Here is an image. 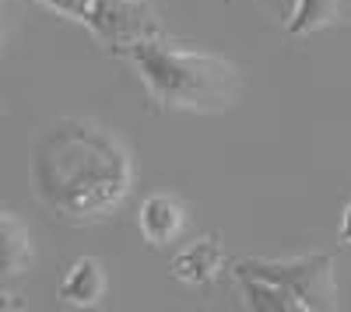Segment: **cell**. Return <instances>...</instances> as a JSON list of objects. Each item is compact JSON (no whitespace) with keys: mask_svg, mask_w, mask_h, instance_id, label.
Wrapping results in <instances>:
<instances>
[{"mask_svg":"<svg viewBox=\"0 0 351 312\" xmlns=\"http://www.w3.org/2000/svg\"><path fill=\"white\" fill-rule=\"evenodd\" d=\"M28 172L46 214L74 229L109 221L134 190V161L123 140L81 116H60L39 130Z\"/></svg>","mask_w":351,"mask_h":312,"instance_id":"6da1fadb","label":"cell"},{"mask_svg":"<svg viewBox=\"0 0 351 312\" xmlns=\"http://www.w3.org/2000/svg\"><path fill=\"white\" fill-rule=\"evenodd\" d=\"M152 102L169 112H225L239 99V67L218 53L186 49L162 36L141 39L127 53Z\"/></svg>","mask_w":351,"mask_h":312,"instance_id":"7a4b0ae2","label":"cell"},{"mask_svg":"<svg viewBox=\"0 0 351 312\" xmlns=\"http://www.w3.org/2000/svg\"><path fill=\"white\" fill-rule=\"evenodd\" d=\"M236 277L246 305L260 312H327L337 309L334 260L316 252L299 260H239Z\"/></svg>","mask_w":351,"mask_h":312,"instance_id":"3957f363","label":"cell"},{"mask_svg":"<svg viewBox=\"0 0 351 312\" xmlns=\"http://www.w3.org/2000/svg\"><path fill=\"white\" fill-rule=\"evenodd\" d=\"M36 4L77 21L116 53H127L141 39L162 36V18L148 0H36Z\"/></svg>","mask_w":351,"mask_h":312,"instance_id":"277c9868","label":"cell"},{"mask_svg":"<svg viewBox=\"0 0 351 312\" xmlns=\"http://www.w3.org/2000/svg\"><path fill=\"white\" fill-rule=\"evenodd\" d=\"M32 263H36V242L28 224L14 211L0 207V277H21Z\"/></svg>","mask_w":351,"mask_h":312,"instance_id":"5b68a950","label":"cell"},{"mask_svg":"<svg viewBox=\"0 0 351 312\" xmlns=\"http://www.w3.org/2000/svg\"><path fill=\"white\" fill-rule=\"evenodd\" d=\"M106 295V270L95 257H81L67 267L64 281H60V302L88 309V305H99Z\"/></svg>","mask_w":351,"mask_h":312,"instance_id":"8992f818","label":"cell"},{"mask_svg":"<svg viewBox=\"0 0 351 312\" xmlns=\"http://www.w3.org/2000/svg\"><path fill=\"white\" fill-rule=\"evenodd\" d=\"M137 224H141V235L148 239L152 246H169L183 232V207L176 204L172 196H165V193L148 196V200L141 204Z\"/></svg>","mask_w":351,"mask_h":312,"instance_id":"52a82bcc","label":"cell"},{"mask_svg":"<svg viewBox=\"0 0 351 312\" xmlns=\"http://www.w3.org/2000/svg\"><path fill=\"white\" fill-rule=\"evenodd\" d=\"M221 270H225V249L218 246V239L190 242L172 260V274L180 281H186V285H211Z\"/></svg>","mask_w":351,"mask_h":312,"instance_id":"ba28073f","label":"cell"},{"mask_svg":"<svg viewBox=\"0 0 351 312\" xmlns=\"http://www.w3.org/2000/svg\"><path fill=\"white\" fill-rule=\"evenodd\" d=\"M337 21H351V0H299L288 32L291 36H309L316 28H327V25H337Z\"/></svg>","mask_w":351,"mask_h":312,"instance_id":"9c48e42d","label":"cell"},{"mask_svg":"<svg viewBox=\"0 0 351 312\" xmlns=\"http://www.w3.org/2000/svg\"><path fill=\"white\" fill-rule=\"evenodd\" d=\"M256 4L267 11V14H274L285 28L291 25V18H295V8H299V0H256Z\"/></svg>","mask_w":351,"mask_h":312,"instance_id":"30bf717a","label":"cell"},{"mask_svg":"<svg viewBox=\"0 0 351 312\" xmlns=\"http://www.w3.org/2000/svg\"><path fill=\"white\" fill-rule=\"evenodd\" d=\"M337 235H341V242L351 249V200H348L344 211H341V229H337Z\"/></svg>","mask_w":351,"mask_h":312,"instance_id":"8fae6325","label":"cell"},{"mask_svg":"<svg viewBox=\"0 0 351 312\" xmlns=\"http://www.w3.org/2000/svg\"><path fill=\"white\" fill-rule=\"evenodd\" d=\"M11 295L8 291H0V309H21V302H8Z\"/></svg>","mask_w":351,"mask_h":312,"instance_id":"7c38bea8","label":"cell"},{"mask_svg":"<svg viewBox=\"0 0 351 312\" xmlns=\"http://www.w3.org/2000/svg\"><path fill=\"white\" fill-rule=\"evenodd\" d=\"M0 42H4V0H0Z\"/></svg>","mask_w":351,"mask_h":312,"instance_id":"4fadbf2b","label":"cell"}]
</instances>
